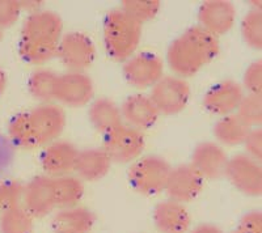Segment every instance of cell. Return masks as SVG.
Returning <instances> with one entry per match:
<instances>
[{
  "label": "cell",
  "mask_w": 262,
  "mask_h": 233,
  "mask_svg": "<svg viewBox=\"0 0 262 233\" xmlns=\"http://www.w3.org/2000/svg\"><path fill=\"white\" fill-rule=\"evenodd\" d=\"M62 37L63 21L58 13L46 9L29 13L21 28L20 57L29 64H45L57 57Z\"/></svg>",
  "instance_id": "cell-1"
},
{
  "label": "cell",
  "mask_w": 262,
  "mask_h": 233,
  "mask_svg": "<svg viewBox=\"0 0 262 233\" xmlns=\"http://www.w3.org/2000/svg\"><path fill=\"white\" fill-rule=\"evenodd\" d=\"M221 51L219 38L195 25L170 42L167 63L179 78H191L206 64L215 59Z\"/></svg>",
  "instance_id": "cell-2"
},
{
  "label": "cell",
  "mask_w": 262,
  "mask_h": 233,
  "mask_svg": "<svg viewBox=\"0 0 262 233\" xmlns=\"http://www.w3.org/2000/svg\"><path fill=\"white\" fill-rule=\"evenodd\" d=\"M142 32L143 25L133 20L122 9H112L105 16L102 25L105 50L109 58L123 63L133 57L142 39Z\"/></svg>",
  "instance_id": "cell-3"
},
{
  "label": "cell",
  "mask_w": 262,
  "mask_h": 233,
  "mask_svg": "<svg viewBox=\"0 0 262 233\" xmlns=\"http://www.w3.org/2000/svg\"><path fill=\"white\" fill-rule=\"evenodd\" d=\"M172 167L164 157L148 155L139 157L128 169V182L135 192L154 197L165 192Z\"/></svg>",
  "instance_id": "cell-4"
},
{
  "label": "cell",
  "mask_w": 262,
  "mask_h": 233,
  "mask_svg": "<svg viewBox=\"0 0 262 233\" xmlns=\"http://www.w3.org/2000/svg\"><path fill=\"white\" fill-rule=\"evenodd\" d=\"M146 147L143 132L131 127L119 125L114 130L104 135L102 150L116 164H128L137 161Z\"/></svg>",
  "instance_id": "cell-5"
},
{
  "label": "cell",
  "mask_w": 262,
  "mask_h": 233,
  "mask_svg": "<svg viewBox=\"0 0 262 233\" xmlns=\"http://www.w3.org/2000/svg\"><path fill=\"white\" fill-rule=\"evenodd\" d=\"M190 85L176 75H164L151 88L148 96L160 115H174L184 110L190 100Z\"/></svg>",
  "instance_id": "cell-6"
},
{
  "label": "cell",
  "mask_w": 262,
  "mask_h": 233,
  "mask_svg": "<svg viewBox=\"0 0 262 233\" xmlns=\"http://www.w3.org/2000/svg\"><path fill=\"white\" fill-rule=\"evenodd\" d=\"M57 58L67 71L84 72L95 62L96 46L86 34L70 32L63 34L60 39Z\"/></svg>",
  "instance_id": "cell-7"
},
{
  "label": "cell",
  "mask_w": 262,
  "mask_h": 233,
  "mask_svg": "<svg viewBox=\"0 0 262 233\" xmlns=\"http://www.w3.org/2000/svg\"><path fill=\"white\" fill-rule=\"evenodd\" d=\"M122 74L125 80L137 89H151L164 76V63L154 53H135L123 62Z\"/></svg>",
  "instance_id": "cell-8"
},
{
  "label": "cell",
  "mask_w": 262,
  "mask_h": 233,
  "mask_svg": "<svg viewBox=\"0 0 262 233\" xmlns=\"http://www.w3.org/2000/svg\"><path fill=\"white\" fill-rule=\"evenodd\" d=\"M224 176L243 194L262 197V164L247 153L228 158Z\"/></svg>",
  "instance_id": "cell-9"
},
{
  "label": "cell",
  "mask_w": 262,
  "mask_h": 233,
  "mask_svg": "<svg viewBox=\"0 0 262 233\" xmlns=\"http://www.w3.org/2000/svg\"><path fill=\"white\" fill-rule=\"evenodd\" d=\"M33 131L39 146H48L58 141L66 127V113L62 106L39 104L28 113Z\"/></svg>",
  "instance_id": "cell-10"
},
{
  "label": "cell",
  "mask_w": 262,
  "mask_h": 233,
  "mask_svg": "<svg viewBox=\"0 0 262 233\" xmlns=\"http://www.w3.org/2000/svg\"><path fill=\"white\" fill-rule=\"evenodd\" d=\"M95 95V85L85 72L67 71L58 76L55 100L70 108L90 104Z\"/></svg>",
  "instance_id": "cell-11"
},
{
  "label": "cell",
  "mask_w": 262,
  "mask_h": 233,
  "mask_svg": "<svg viewBox=\"0 0 262 233\" xmlns=\"http://www.w3.org/2000/svg\"><path fill=\"white\" fill-rule=\"evenodd\" d=\"M205 179L191 167V164H181L170 169L165 192L168 199L189 203L202 192Z\"/></svg>",
  "instance_id": "cell-12"
},
{
  "label": "cell",
  "mask_w": 262,
  "mask_h": 233,
  "mask_svg": "<svg viewBox=\"0 0 262 233\" xmlns=\"http://www.w3.org/2000/svg\"><path fill=\"white\" fill-rule=\"evenodd\" d=\"M245 93L242 84L235 80H223L205 93L203 108L214 115L226 116L238 110Z\"/></svg>",
  "instance_id": "cell-13"
},
{
  "label": "cell",
  "mask_w": 262,
  "mask_h": 233,
  "mask_svg": "<svg viewBox=\"0 0 262 233\" xmlns=\"http://www.w3.org/2000/svg\"><path fill=\"white\" fill-rule=\"evenodd\" d=\"M23 207L34 219L50 215L57 208L53 178L49 176H37L30 179L24 188Z\"/></svg>",
  "instance_id": "cell-14"
},
{
  "label": "cell",
  "mask_w": 262,
  "mask_h": 233,
  "mask_svg": "<svg viewBox=\"0 0 262 233\" xmlns=\"http://www.w3.org/2000/svg\"><path fill=\"white\" fill-rule=\"evenodd\" d=\"M235 20V6L227 0H207L198 9V27L217 38L232 29Z\"/></svg>",
  "instance_id": "cell-15"
},
{
  "label": "cell",
  "mask_w": 262,
  "mask_h": 233,
  "mask_svg": "<svg viewBox=\"0 0 262 233\" xmlns=\"http://www.w3.org/2000/svg\"><path fill=\"white\" fill-rule=\"evenodd\" d=\"M79 150L67 141H55L45 146L41 155V167L51 178L71 174L75 171Z\"/></svg>",
  "instance_id": "cell-16"
},
{
  "label": "cell",
  "mask_w": 262,
  "mask_h": 233,
  "mask_svg": "<svg viewBox=\"0 0 262 233\" xmlns=\"http://www.w3.org/2000/svg\"><path fill=\"white\" fill-rule=\"evenodd\" d=\"M228 156L221 144L214 142H202L196 144L191 153V167L203 179L221 178L226 173Z\"/></svg>",
  "instance_id": "cell-17"
},
{
  "label": "cell",
  "mask_w": 262,
  "mask_h": 233,
  "mask_svg": "<svg viewBox=\"0 0 262 233\" xmlns=\"http://www.w3.org/2000/svg\"><path fill=\"white\" fill-rule=\"evenodd\" d=\"M121 114L125 125L143 131L159 121L160 113L148 95H131L121 105Z\"/></svg>",
  "instance_id": "cell-18"
},
{
  "label": "cell",
  "mask_w": 262,
  "mask_h": 233,
  "mask_svg": "<svg viewBox=\"0 0 262 233\" xmlns=\"http://www.w3.org/2000/svg\"><path fill=\"white\" fill-rule=\"evenodd\" d=\"M152 220L160 233H186L191 218L185 204L174 200H163L152 211Z\"/></svg>",
  "instance_id": "cell-19"
},
{
  "label": "cell",
  "mask_w": 262,
  "mask_h": 233,
  "mask_svg": "<svg viewBox=\"0 0 262 233\" xmlns=\"http://www.w3.org/2000/svg\"><path fill=\"white\" fill-rule=\"evenodd\" d=\"M50 224L54 233H90L96 224V215L81 206L59 208Z\"/></svg>",
  "instance_id": "cell-20"
},
{
  "label": "cell",
  "mask_w": 262,
  "mask_h": 233,
  "mask_svg": "<svg viewBox=\"0 0 262 233\" xmlns=\"http://www.w3.org/2000/svg\"><path fill=\"white\" fill-rule=\"evenodd\" d=\"M112 164L111 157L102 148H85L79 151L74 172L81 181L95 182L109 173Z\"/></svg>",
  "instance_id": "cell-21"
},
{
  "label": "cell",
  "mask_w": 262,
  "mask_h": 233,
  "mask_svg": "<svg viewBox=\"0 0 262 233\" xmlns=\"http://www.w3.org/2000/svg\"><path fill=\"white\" fill-rule=\"evenodd\" d=\"M88 120L95 130L102 132L104 135L123 123L119 106H117L116 102L105 97L92 101L88 109Z\"/></svg>",
  "instance_id": "cell-22"
},
{
  "label": "cell",
  "mask_w": 262,
  "mask_h": 233,
  "mask_svg": "<svg viewBox=\"0 0 262 233\" xmlns=\"http://www.w3.org/2000/svg\"><path fill=\"white\" fill-rule=\"evenodd\" d=\"M250 127L238 116L237 113L222 116L214 125V136L217 144L235 147L244 144Z\"/></svg>",
  "instance_id": "cell-23"
},
{
  "label": "cell",
  "mask_w": 262,
  "mask_h": 233,
  "mask_svg": "<svg viewBox=\"0 0 262 233\" xmlns=\"http://www.w3.org/2000/svg\"><path fill=\"white\" fill-rule=\"evenodd\" d=\"M55 203L58 208L79 206L84 197V182L78 176L66 174V176L53 178Z\"/></svg>",
  "instance_id": "cell-24"
},
{
  "label": "cell",
  "mask_w": 262,
  "mask_h": 233,
  "mask_svg": "<svg viewBox=\"0 0 262 233\" xmlns=\"http://www.w3.org/2000/svg\"><path fill=\"white\" fill-rule=\"evenodd\" d=\"M58 74L48 68H37L28 80V90L30 96L41 104H50L55 100Z\"/></svg>",
  "instance_id": "cell-25"
},
{
  "label": "cell",
  "mask_w": 262,
  "mask_h": 233,
  "mask_svg": "<svg viewBox=\"0 0 262 233\" xmlns=\"http://www.w3.org/2000/svg\"><path fill=\"white\" fill-rule=\"evenodd\" d=\"M34 218L21 206L0 211V233H33Z\"/></svg>",
  "instance_id": "cell-26"
},
{
  "label": "cell",
  "mask_w": 262,
  "mask_h": 233,
  "mask_svg": "<svg viewBox=\"0 0 262 233\" xmlns=\"http://www.w3.org/2000/svg\"><path fill=\"white\" fill-rule=\"evenodd\" d=\"M8 136L13 144L23 150H32L38 147L28 113H18L8 123Z\"/></svg>",
  "instance_id": "cell-27"
},
{
  "label": "cell",
  "mask_w": 262,
  "mask_h": 233,
  "mask_svg": "<svg viewBox=\"0 0 262 233\" xmlns=\"http://www.w3.org/2000/svg\"><path fill=\"white\" fill-rule=\"evenodd\" d=\"M160 6L161 3L159 0H123L121 2L119 8L133 20L143 25L158 16Z\"/></svg>",
  "instance_id": "cell-28"
},
{
  "label": "cell",
  "mask_w": 262,
  "mask_h": 233,
  "mask_svg": "<svg viewBox=\"0 0 262 233\" xmlns=\"http://www.w3.org/2000/svg\"><path fill=\"white\" fill-rule=\"evenodd\" d=\"M242 36L254 50H262V12L250 9L242 21Z\"/></svg>",
  "instance_id": "cell-29"
},
{
  "label": "cell",
  "mask_w": 262,
  "mask_h": 233,
  "mask_svg": "<svg viewBox=\"0 0 262 233\" xmlns=\"http://www.w3.org/2000/svg\"><path fill=\"white\" fill-rule=\"evenodd\" d=\"M237 114L250 129L262 127V95H245Z\"/></svg>",
  "instance_id": "cell-30"
},
{
  "label": "cell",
  "mask_w": 262,
  "mask_h": 233,
  "mask_svg": "<svg viewBox=\"0 0 262 233\" xmlns=\"http://www.w3.org/2000/svg\"><path fill=\"white\" fill-rule=\"evenodd\" d=\"M24 188L18 181H6L0 183V211L23 204Z\"/></svg>",
  "instance_id": "cell-31"
},
{
  "label": "cell",
  "mask_w": 262,
  "mask_h": 233,
  "mask_svg": "<svg viewBox=\"0 0 262 233\" xmlns=\"http://www.w3.org/2000/svg\"><path fill=\"white\" fill-rule=\"evenodd\" d=\"M23 9L18 0H0V32L17 22Z\"/></svg>",
  "instance_id": "cell-32"
},
{
  "label": "cell",
  "mask_w": 262,
  "mask_h": 233,
  "mask_svg": "<svg viewBox=\"0 0 262 233\" xmlns=\"http://www.w3.org/2000/svg\"><path fill=\"white\" fill-rule=\"evenodd\" d=\"M243 88L248 93L262 95V59L250 63L243 79Z\"/></svg>",
  "instance_id": "cell-33"
},
{
  "label": "cell",
  "mask_w": 262,
  "mask_h": 233,
  "mask_svg": "<svg viewBox=\"0 0 262 233\" xmlns=\"http://www.w3.org/2000/svg\"><path fill=\"white\" fill-rule=\"evenodd\" d=\"M244 146L247 155L262 164V127L250 129L244 142Z\"/></svg>",
  "instance_id": "cell-34"
},
{
  "label": "cell",
  "mask_w": 262,
  "mask_h": 233,
  "mask_svg": "<svg viewBox=\"0 0 262 233\" xmlns=\"http://www.w3.org/2000/svg\"><path fill=\"white\" fill-rule=\"evenodd\" d=\"M237 229L243 233H262V211L253 209L244 214L238 221Z\"/></svg>",
  "instance_id": "cell-35"
},
{
  "label": "cell",
  "mask_w": 262,
  "mask_h": 233,
  "mask_svg": "<svg viewBox=\"0 0 262 233\" xmlns=\"http://www.w3.org/2000/svg\"><path fill=\"white\" fill-rule=\"evenodd\" d=\"M190 233H224L219 227L214 224H200L196 225Z\"/></svg>",
  "instance_id": "cell-36"
},
{
  "label": "cell",
  "mask_w": 262,
  "mask_h": 233,
  "mask_svg": "<svg viewBox=\"0 0 262 233\" xmlns=\"http://www.w3.org/2000/svg\"><path fill=\"white\" fill-rule=\"evenodd\" d=\"M6 88H7V75H6V72L3 71V68L0 67V96L3 95Z\"/></svg>",
  "instance_id": "cell-37"
},
{
  "label": "cell",
  "mask_w": 262,
  "mask_h": 233,
  "mask_svg": "<svg viewBox=\"0 0 262 233\" xmlns=\"http://www.w3.org/2000/svg\"><path fill=\"white\" fill-rule=\"evenodd\" d=\"M249 4L253 11L262 12V0H252V2H249Z\"/></svg>",
  "instance_id": "cell-38"
},
{
  "label": "cell",
  "mask_w": 262,
  "mask_h": 233,
  "mask_svg": "<svg viewBox=\"0 0 262 233\" xmlns=\"http://www.w3.org/2000/svg\"><path fill=\"white\" fill-rule=\"evenodd\" d=\"M231 233H243V232H242V230H238L237 228H236V229L233 230V232H231Z\"/></svg>",
  "instance_id": "cell-39"
},
{
  "label": "cell",
  "mask_w": 262,
  "mask_h": 233,
  "mask_svg": "<svg viewBox=\"0 0 262 233\" xmlns=\"http://www.w3.org/2000/svg\"><path fill=\"white\" fill-rule=\"evenodd\" d=\"M2 37H3V33H2V32H0V39H2Z\"/></svg>",
  "instance_id": "cell-40"
}]
</instances>
